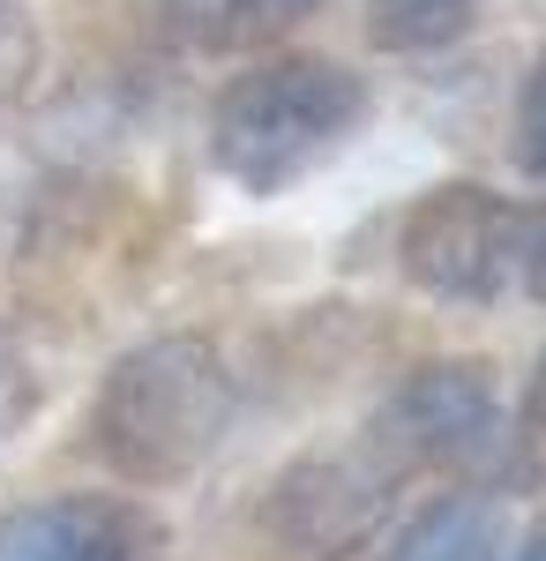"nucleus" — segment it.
Listing matches in <instances>:
<instances>
[{
	"label": "nucleus",
	"instance_id": "nucleus-1",
	"mask_svg": "<svg viewBox=\"0 0 546 561\" xmlns=\"http://www.w3.org/2000/svg\"><path fill=\"white\" fill-rule=\"evenodd\" d=\"M232 420H240L232 359L195 330H166L105 367L90 404V442L127 486H172L211 465Z\"/></svg>",
	"mask_w": 546,
	"mask_h": 561
},
{
	"label": "nucleus",
	"instance_id": "nucleus-11",
	"mask_svg": "<svg viewBox=\"0 0 546 561\" xmlns=\"http://www.w3.org/2000/svg\"><path fill=\"white\" fill-rule=\"evenodd\" d=\"M31 76H38V23L15 0H0V113L31 90Z\"/></svg>",
	"mask_w": 546,
	"mask_h": 561
},
{
	"label": "nucleus",
	"instance_id": "nucleus-3",
	"mask_svg": "<svg viewBox=\"0 0 546 561\" xmlns=\"http://www.w3.org/2000/svg\"><path fill=\"white\" fill-rule=\"evenodd\" d=\"M524 210L487 180H434L397 217V270L405 285L450 307H487L516 285Z\"/></svg>",
	"mask_w": 546,
	"mask_h": 561
},
{
	"label": "nucleus",
	"instance_id": "nucleus-9",
	"mask_svg": "<svg viewBox=\"0 0 546 561\" xmlns=\"http://www.w3.org/2000/svg\"><path fill=\"white\" fill-rule=\"evenodd\" d=\"M322 0H217V53H262L285 45Z\"/></svg>",
	"mask_w": 546,
	"mask_h": 561
},
{
	"label": "nucleus",
	"instance_id": "nucleus-15",
	"mask_svg": "<svg viewBox=\"0 0 546 561\" xmlns=\"http://www.w3.org/2000/svg\"><path fill=\"white\" fill-rule=\"evenodd\" d=\"M516 561H546V524H532V531H524V547H516Z\"/></svg>",
	"mask_w": 546,
	"mask_h": 561
},
{
	"label": "nucleus",
	"instance_id": "nucleus-5",
	"mask_svg": "<svg viewBox=\"0 0 546 561\" xmlns=\"http://www.w3.org/2000/svg\"><path fill=\"white\" fill-rule=\"evenodd\" d=\"M397 486H405V472L382 457L375 442H360V449H307V457H293L270 479L262 524H270V539L293 561H344L382 531Z\"/></svg>",
	"mask_w": 546,
	"mask_h": 561
},
{
	"label": "nucleus",
	"instance_id": "nucleus-13",
	"mask_svg": "<svg viewBox=\"0 0 546 561\" xmlns=\"http://www.w3.org/2000/svg\"><path fill=\"white\" fill-rule=\"evenodd\" d=\"M516 277H524V293L546 307V203H539V210H524V240H516Z\"/></svg>",
	"mask_w": 546,
	"mask_h": 561
},
{
	"label": "nucleus",
	"instance_id": "nucleus-12",
	"mask_svg": "<svg viewBox=\"0 0 546 561\" xmlns=\"http://www.w3.org/2000/svg\"><path fill=\"white\" fill-rule=\"evenodd\" d=\"M516 165L546 180V53L532 60V76L516 90Z\"/></svg>",
	"mask_w": 546,
	"mask_h": 561
},
{
	"label": "nucleus",
	"instance_id": "nucleus-14",
	"mask_svg": "<svg viewBox=\"0 0 546 561\" xmlns=\"http://www.w3.org/2000/svg\"><path fill=\"white\" fill-rule=\"evenodd\" d=\"M516 420H524V434H546V345H539V359H532V375H524V404H516Z\"/></svg>",
	"mask_w": 546,
	"mask_h": 561
},
{
	"label": "nucleus",
	"instance_id": "nucleus-6",
	"mask_svg": "<svg viewBox=\"0 0 546 561\" xmlns=\"http://www.w3.org/2000/svg\"><path fill=\"white\" fill-rule=\"evenodd\" d=\"M150 517L121 494H60L0 517V561H143Z\"/></svg>",
	"mask_w": 546,
	"mask_h": 561
},
{
	"label": "nucleus",
	"instance_id": "nucleus-7",
	"mask_svg": "<svg viewBox=\"0 0 546 561\" xmlns=\"http://www.w3.org/2000/svg\"><path fill=\"white\" fill-rule=\"evenodd\" d=\"M502 554L509 524L502 502H487V494H434L382 547V561H502Z\"/></svg>",
	"mask_w": 546,
	"mask_h": 561
},
{
	"label": "nucleus",
	"instance_id": "nucleus-8",
	"mask_svg": "<svg viewBox=\"0 0 546 561\" xmlns=\"http://www.w3.org/2000/svg\"><path fill=\"white\" fill-rule=\"evenodd\" d=\"M479 0H367V45L420 60V53H450L457 38H471Z\"/></svg>",
	"mask_w": 546,
	"mask_h": 561
},
{
	"label": "nucleus",
	"instance_id": "nucleus-4",
	"mask_svg": "<svg viewBox=\"0 0 546 561\" xmlns=\"http://www.w3.org/2000/svg\"><path fill=\"white\" fill-rule=\"evenodd\" d=\"M367 442L397 472H471V465H494V449H502L494 367L471 359V352L420 359L412 375H397V389L382 397Z\"/></svg>",
	"mask_w": 546,
	"mask_h": 561
},
{
	"label": "nucleus",
	"instance_id": "nucleus-2",
	"mask_svg": "<svg viewBox=\"0 0 546 561\" xmlns=\"http://www.w3.org/2000/svg\"><path fill=\"white\" fill-rule=\"evenodd\" d=\"M367 121V83L330 53H277L217 90L211 165L248 195H285Z\"/></svg>",
	"mask_w": 546,
	"mask_h": 561
},
{
	"label": "nucleus",
	"instance_id": "nucleus-10",
	"mask_svg": "<svg viewBox=\"0 0 546 561\" xmlns=\"http://www.w3.org/2000/svg\"><path fill=\"white\" fill-rule=\"evenodd\" d=\"M38 397H45V382H38V367H31V352L0 337V457H8V449L23 442V427L38 420Z\"/></svg>",
	"mask_w": 546,
	"mask_h": 561
}]
</instances>
